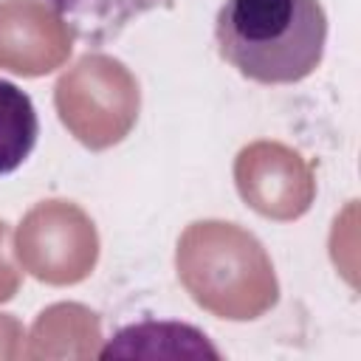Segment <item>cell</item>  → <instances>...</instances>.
<instances>
[{"mask_svg":"<svg viewBox=\"0 0 361 361\" xmlns=\"http://www.w3.org/2000/svg\"><path fill=\"white\" fill-rule=\"evenodd\" d=\"M102 358L144 355V358H220V350L192 324L180 322H138L121 327L107 347L99 350Z\"/></svg>","mask_w":361,"mask_h":361,"instance_id":"obj_7","label":"cell"},{"mask_svg":"<svg viewBox=\"0 0 361 361\" xmlns=\"http://www.w3.org/2000/svg\"><path fill=\"white\" fill-rule=\"evenodd\" d=\"M54 102L62 124L73 121L90 104L102 107L110 141L118 144L138 116V85L118 59L93 54L79 59L76 68L56 82Z\"/></svg>","mask_w":361,"mask_h":361,"instance_id":"obj_4","label":"cell"},{"mask_svg":"<svg viewBox=\"0 0 361 361\" xmlns=\"http://www.w3.org/2000/svg\"><path fill=\"white\" fill-rule=\"evenodd\" d=\"M65 243H96L93 223L65 200H48L28 212L17 231L20 262L42 282L71 285L90 274L93 259L62 248Z\"/></svg>","mask_w":361,"mask_h":361,"instance_id":"obj_3","label":"cell"},{"mask_svg":"<svg viewBox=\"0 0 361 361\" xmlns=\"http://www.w3.org/2000/svg\"><path fill=\"white\" fill-rule=\"evenodd\" d=\"M71 54L68 28L34 0L0 3V68L20 76H42Z\"/></svg>","mask_w":361,"mask_h":361,"instance_id":"obj_6","label":"cell"},{"mask_svg":"<svg viewBox=\"0 0 361 361\" xmlns=\"http://www.w3.org/2000/svg\"><path fill=\"white\" fill-rule=\"evenodd\" d=\"M39 118L34 102L17 85L0 79V175L17 172L37 147Z\"/></svg>","mask_w":361,"mask_h":361,"instance_id":"obj_9","label":"cell"},{"mask_svg":"<svg viewBox=\"0 0 361 361\" xmlns=\"http://www.w3.org/2000/svg\"><path fill=\"white\" fill-rule=\"evenodd\" d=\"M178 276L189 296L220 319H257L279 293L259 240L237 223H192L178 243Z\"/></svg>","mask_w":361,"mask_h":361,"instance_id":"obj_2","label":"cell"},{"mask_svg":"<svg viewBox=\"0 0 361 361\" xmlns=\"http://www.w3.org/2000/svg\"><path fill=\"white\" fill-rule=\"evenodd\" d=\"M310 169L299 152L282 144H251L237 155L234 178L243 200L265 217L290 220L307 212L313 200V175L285 178Z\"/></svg>","mask_w":361,"mask_h":361,"instance_id":"obj_5","label":"cell"},{"mask_svg":"<svg viewBox=\"0 0 361 361\" xmlns=\"http://www.w3.org/2000/svg\"><path fill=\"white\" fill-rule=\"evenodd\" d=\"M166 3L169 0H48L71 37L90 48L113 42L138 17Z\"/></svg>","mask_w":361,"mask_h":361,"instance_id":"obj_8","label":"cell"},{"mask_svg":"<svg viewBox=\"0 0 361 361\" xmlns=\"http://www.w3.org/2000/svg\"><path fill=\"white\" fill-rule=\"evenodd\" d=\"M214 42L240 76L296 85L322 65L327 14L319 0H223Z\"/></svg>","mask_w":361,"mask_h":361,"instance_id":"obj_1","label":"cell"}]
</instances>
